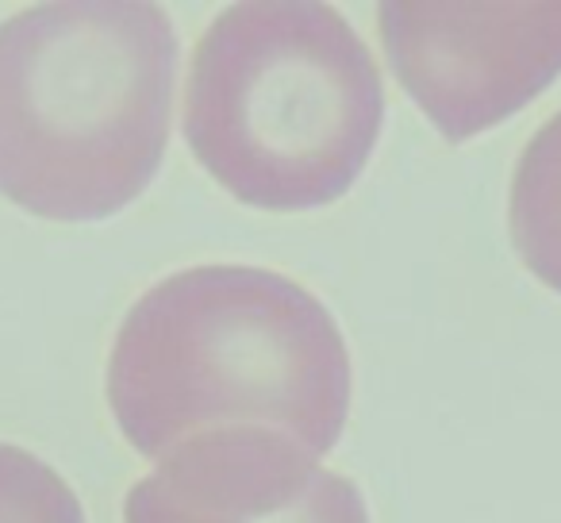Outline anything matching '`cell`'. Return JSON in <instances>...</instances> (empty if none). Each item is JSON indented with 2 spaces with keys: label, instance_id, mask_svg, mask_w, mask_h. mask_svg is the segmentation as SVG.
I'll return each instance as SVG.
<instances>
[{
  "label": "cell",
  "instance_id": "6da1fadb",
  "mask_svg": "<svg viewBox=\"0 0 561 523\" xmlns=\"http://www.w3.org/2000/svg\"><path fill=\"white\" fill-rule=\"evenodd\" d=\"M108 405L142 458L219 428H270L320 458L351 412V359L339 323L297 282L196 266L127 312L108 359Z\"/></svg>",
  "mask_w": 561,
  "mask_h": 523
},
{
  "label": "cell",
  "instance_id": "7a4b0ae2",
  "mask_svg": "<svg viewBox=\"0 0 561 523\" xmlns=\"http://www.w3.org/2000/svg\"><path fill=\"white\" fill-rule=\"evenodd\" d=\"M178 35L158 4L58 0L0 24V193L62 224L108 219L170 143Z\"/></svg>",
  "mask_w": 561,
  "mask_h": 523
},
{
  "label": "cell",
  "instance_id": "3957f363",
  "mask_svg": "<svg viewBox=\"0 0 561 523\" xmlns=\"http://www.w3.org/2000/svg\"><path fill=\"white\" fill-rule=\"evenodd\" d=\"M381 120L374 55L328 4H234L196 43L185 139L242 204L305 212L339 201L374 155Z\"/></svg>",
  "mask_w": 561,
  "mask_h": 523
},
{
  "label": "cell",
  "instance_id": "277c9868",
  "mask_svg": "<svg viewBox=\"0 0 561 523\" xmlns=\"http://www.w3.org/2000/svg\"><path fill=\"white\" fill-rule=\"evenodd\" d=\"M400 86L450 143L489 132L561 73V4H381Z\"/></svg>",
  "mask_w": 561,
  "mask_h": 523
},
{
  "label": "cell",
  "instance_id": "5b68a950",
  "mask_svg": "<svg viewBox=\"0 0 561 523\" xmlns=\"http://www.w3.org/2000/svg\"><path fill=\"white\" fill-rule=\"evenodd\" d=\"M124 523H369L358 485L270 428H219L162 458Z\"/></svg>",
  "mask_w": 561,
  "mask_h": 523
},
{
  "label": "cell",
  "instance_id": "8992f818",
  "mask_svg": "<svg viewBox=\"0 0 561 523\" xmlns=\"http://www.w3.org/2000/svg\"><path fill=\"white\" fill-rule=\"evenodd\" d=\"M507 224L523 266L561 293V112L519 155Z\"/></svg>",
  "mask_w": 561,
  "mask_h": 523
},
{
  "label": "cell",
  "instance_id": "52a82bcc",
  "mask_svg": "<svg viewBox=\"0 0 561 523\" xmlns=\"http://www.w3.org/2000/svg\"><path fill=\"white\" fill-rule=\"evenodd\" d=\"M0 523H85V512L47 462L0 446Z\"/></svg>",
  "mask_w": 561,
  "mask_h": 523
}]
</instances>
